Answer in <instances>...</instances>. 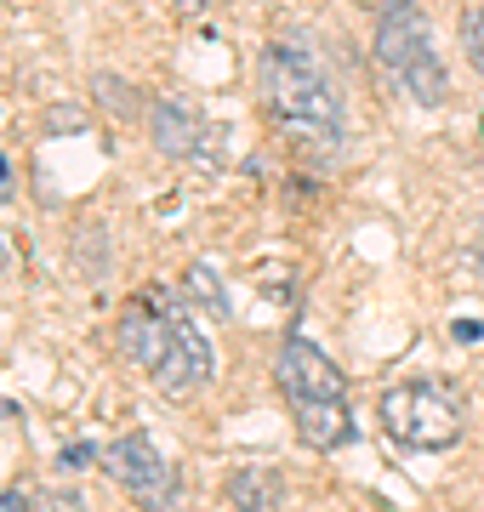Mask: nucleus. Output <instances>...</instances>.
<instances>
[{
	"label": "nucleus",
	"mask_w": 484,
	"mask_h": 512,
	"mask_svg": "<svg viewBox=\"0 0 484 512\" xmlns=\"http://www.w3.org/2000/svg\"><path fill=\"white\" fill-rule=\"evenodd\" d=\"M149 137H154V148H160L166 160H194L205 126L183 109V103H166V97H160V103H149Z\"/></svg>",
	"instance_id": "8"
},
{
	"label": "nucleus",
	"mask_w": 484,
	"mask_h": 512,
	"mask_svg": "<svg viewBox=\"0 0 484 512\" xmlns=\"http://www.w3.org/2000/svg\"><path fill=\"white\" fill-rule=\"evenodd\" d=\"M29 507H35V501L23 490H0V512H29Z\"/></svg>",
	"instance_id": "17"
},
{
	"label": "nucleus",
	"mask_w": 484,
	"mask_h": 512,
	"mask_svg": "<svg viewBox=\"0 0 484 512\" xmlns=\"http://www.w3.org/2000/svg\"><path fill=\"white\" fill-rule=\"evenodd\" d=\"M462 52L473 63V74H484V6H467L462 12Z\"/></svg>",
	"instance_id": "12"
},
{
	"label": "nucleus",
	"mask_w": 484,
	"mask_h": 512,
	"mask_svg": "<svg viewBox=\"0 0 484 512\" xmlns=\"http://www.w3.org/2000/svg\"><path fill=\"white\" fill-rule=\"evenodd\" d=\"M154 387L166 393V399H183L194 387L211 382V342H205V330L188 319L183 308L171 313V336H166V353H160V365L149 370Z\"/></svg>",
	"instance_id": "6"
},
{
	"label": "nucleus",
	"mask_w": 484,
	"mask_h": 512,
	"mask_svg": "<svg viewBox=\"0 0 484 512\" xmlns=\"http://www.w3.org/2000/svg\"><path fill=\"white\" fill-rule=\"evenodd\" d=\"M12 200V165H6V154H0V205Z\"/></svg>",
	"instance_id": "19"
},
{
	"label": "nucleus",
	"mask_w": 484,
	"mask_h": 512,
	"mask_svg": "<svg viewBox=\"0 0 484 512\" xmlns=\"http://www.w3.org/2000/svg\"><path fill=\"white\" fill-rule=\"evenodd\" d=\"M371 52L388 74H399V86H405L422 109H439L450 97V74H445V63H439V52H433V29L416 6L388 12V18L376 23Z\"/></svg>",
	"instance_id": "2"
},
{
	"label": "nucleus",
	"mask_w": 484,
	"mask_h": 512,
	"mask_svg": "<svg viewBox=\"0 0 484 512\" xmlns=\"http://www.w3.org/2000/svg\"><path fill=\"white\" fill-rule=\"evenodd\" d=\"M382 427L405 450H450L462 439V399L439 382H405L382 393Z\"/></svg>",
	"instance_id": "3"
},
{
	"label": "nucleus",
	"mask_w": 484,
	"mask_h": 512,
	"mask_svg": "<svg viewBox=\"0 0 484 512\" xmlns=\"http://www.w3.org/2000/svg\"><path fill=\"white\" fill-rule=\"evenodd\" d=\"M171 12H177V18H200V12H211V6H217V0H166Z\"/></svg>",
	"instance_id": "14"
},
{
	"label": "nucleus",
	"mask_w": 484,
	"mask_h": 512,
	"mask_svg": "<svg viewBox=\"0 0 484 512\" xmlns=\"http://www.w3.org/2000/svg\"><path fill=\"white\" fill-rule=\"evenodd\" d=\"M291 416H297L302 444H314V450H342V444L359 439L348 399H342V404H302V410H291Z\"/></svg>",
	"instance_id": "9"
},
{
	"label": "nucleus",
	"mask_w": 484,
	"mask_h": 512,
	"mask_svg": "<svg viewBox=\"0 0 484 512\" xmlns=\"http://www.w3.org/2000/svg\"><path fill=\"white\" fill-rule=\"evenodd\" d=\"M86 461H92V450H86V444H69V450H63V467H86Z\"/></svg>",
	"instance_id": "18"
},
{
	"label": "nucleus",
	"mask_w": 484,
	"mask_h": 512,
	"mask_svg": "<svg viewBox=\"0 0 484 512\" xmlns=\"http://www.w3.org/2000/svg\"><path fill=\"white\" fill-rule=\"evenodd\" d=\"M257 92L262 109L274 114L285 131L314 137V143H336L342 137V97H336L331 74L319 69V57L297 40H274L257 63Z\"/></svg>",
	"instance_id": "1"
},
{
	"label": "nucleus",
	"mask_w": 484,
	"mask_h": 512,
	"mask_svg": "<svg viewBox=\"0 0 484 512\" xmlns=\"http://www.w3.org/2000/svg\"><path fill=\"white\" fill-rule=\"evenodd\" d=\"M103 467H109V478H114V484H120V490H126L143 512H171V507H177V473H171L166 456H160V450H154L143 433L114 439L109 450H103Z\"/></svg>",
	"instance_id": "4"
},
{
	"label": "nucleus",
	"mask_w": 484,
	"mask_h": 512,
	"mask_svg": "<svg viewBox=\"0 0 484 512\" xmlns=\"http://www.w3.org/2000/svg\"><path fill=\"white\" fill-rule=\"evenodd\" d=\"M29 512H86V501H80L75 490H46V495H35Z\"/></svg>",
	"instance_id": "13"
},
{
	"label": "nucleus",
	"mask_w": 484,
	"mask_h": 512,
	"mask_svg": "<svg viewBox=\"0 0 484 512\" xmlns=\"http://www.w3.org/2000/svg\"><path fill=\"white\" fill-rule=\"evenodd\" d=\"M223 495L234 512H280L285 501V478L274 467H234L223 478Z\"/></svg>",
	"instance_id": "10"
},
{
	"label": "nucleus",
	"mask_w": 484,
	"mask_h": 512,
	"mask_svg": "<svg viewBox=\"0 0 484 512\" xmlns=\"http://www.w3.org/2000/svg\"><path fill=\"white\" fill-rule=\"evenodd\" d=\"M354 6L376 12V18H388V12H405V6H416V0H354Z\"/></svg>",
	"instance_id": "15"
},
{
	"label": "nucleus",
	"mask_w": 484,
	"mask_h": 512,
	"mask_svg": "<svg viewBox=\"0 0 484 512\" xmlns=\"http://www.w3.org/2000/svg\"><path fill=\"white\" fill-rule=\"evenodd\" d=\"M171 313L166 296H137L126 313H120V359H131V365L154 370L160 365V353H166V336H171Z\"/></svg>",
	"instance_id": "7"
},
{
	"label": "nucleus",
	"mask_w": 484,
	"mask_h": 512,
	"mask_svg": "<svg viewBox=\"0 0 484 512\" xmlns=\"http://www.w3.org/2000/svg\"><path fill=\"white\" fill-rule=\"evenodd\" d=\"M0 274H6V239H0Z\"/></svg>",
	"instance_id": "20"
},
{
	"label": "nucleus",
	"mask_w": 484,
	"mask_h": 512,
	"mask_svg": "<svg viewBox=\"0 0 484 512\" xmlns=\"http://www.w3.org/2000/svg\"><path fill=\"white\" fill-rule=\"evenodd\" d=\"M450 336H456V342H484V325H479V319H456Z\"/></svg>",
	"instance_id": "16"
},
{
	"label": "nucleus",
	"mask_w": 484,
	"mask_h": 512,
	"mask_svg": "<svg viewBox=\"0 0 484 512\" xmlns=\"http://www.w3.org/2000/svg\"><path fill=\"white\" fill-rule=\"evenodd\" d=\"M183 291L194 296V302H200L205 313H217V319H228V291H223V279L211 274V262H188Z\"/></svg>",
	"instance_id": "11"
},
{
	"label": "nucleus",
	"mask_w": 484,
	"mask_h": 512,
	"mask_svg": "<svg viewBox=\"0 0 484 512\" xmlns=\"http://www.w3.org/2000/svg\"><path fill=\"white\" fill-rule=\"evenodd\" d=\"M274 382H280L291 410H302V404H342V393H348L342 370H336L308 336H285L280 359H274Z\"/></svg>",
	"instance_id": "5"
}]
</instances>
